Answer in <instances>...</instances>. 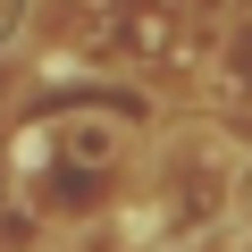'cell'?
<instances>
[{
    "label": "cell",
    "mask_w": 252,
    "mask_h": 252,
    "mask_svg": "<svg viewBox=\"0 0 252 252\" xmlns=\"http://www.w3.org/2000/svg\"><path fill=\"white\" fill-rule=\"evenodd\" d=\"M244 210H252V185H244Z\"/></svg>",
    "instance_id": "7a4b0ae2"
},
{
    "label": "cell",
    "mask_w": 252,
    "mask_h": 252,
    "mask_svg": "<svg viewBox=\"0 0 252 252\" xmlns=\"http://www.w3.org/2000/svg\"><path fill=\"white\" fill-rule=\"evenodd\" d=\"M126 177H135V143H126V118L76 101V109H51L42 126H26L17 143V193L42 210V219H84L101 210Z\"/></svg>",
    "instance_id": "6da1fadb"
}]
</instances>
